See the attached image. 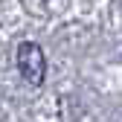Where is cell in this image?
Here are the masks:
<instances>
[{
	"instance_id": "cell-1",
	"label": "cell",
	"mask_w": 122,
	"mask_h": 122,
	"mask_svg": "<svg viewBox=\"0 0 122 122\" xmlns=\"http://www.w3.org/2000/svg\"><path fill=\"white\" fill-rule=\"evenodd\" d=\"M18 70L29 84H41L44 81V73H47V61H44V50L32 41H23L18 47Z\"/></svg>"
}]
</instances>
